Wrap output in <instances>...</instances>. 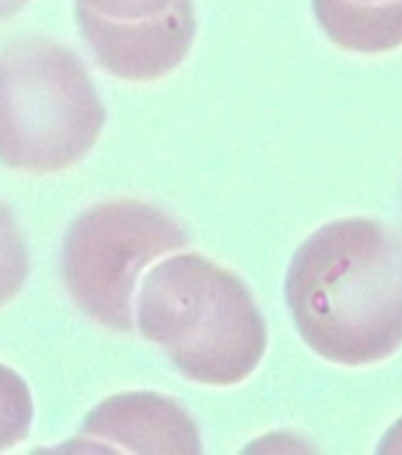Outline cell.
Listing matches in <instances>:
<instances>
[{
    "instance_id": "8",
    "label": "cell",
    "mask_w": 402,
    "mask_h": 455,
    "mask_svg": "<svg viewBox=\"0 0 402 455\" xmlns=\"http://www.w3.org/2000/svg\"><path fill=\"white\" fill-rule=\"evenodd\" d=\"M34 422V398L20 372L0 365V451L20 446Z\"/></svg>"
},
{
    "instance_id": "5",
    "label": "cell",
    "mask_w": 402,
    "mask_h": 455,
    "mask_svg": "<svg viewBox=\"0 0 402 455\" xmlns=\"http://www.w3.org/2000/svg\"><path fill=\"white\" fill-rule=\"evenodd\" d=\"M76 24L98 64L121 81H156L190 52L194 0H74Z\"/></svg>"
},
{
    "instance_id": "6",
    "label": "cell",
    "mask_w": 402,
    "mask_h": 455,
    "mask_svg": "<svg viewBox=\"0 0 402 455\" xmlns=\"http://www.w3.org/2000/svg\"><path fill=\"white\" fill-rule=\"evenodd\" d=\"M81 439L133 453H199L201 441L190 412L152 391L116 394L95 405Z\"/></svg>"
},
{
    "instance_id": "9",
    "label": "cell",
    "mask_w": 402,
    "mask_h": 455,
    "mask_svg": "<svg viewBox=\"0 0 402 455\" xmlns=\"http://www.w3.org/2000/svg\"><path fill=\"white\" fill-rule=\"evenodd\" d=\"M28 275V254L12 213L0 202V306L10 304Z\"/></svg>"
},
{
    "instance_id": "10",
    "label": "cell",
    "mask_w": 402,
    "mask_h": 455,
    "mask_svg": "<svg viewBox=\"0 0 402 455\" xmlns=\"http://www.w3.org/2000/svg\"><path fill=\"white\" fill-rule=\"evenodd\" d=\"M379 453H402V418L390 427L389 434L383 436Z\"/></svg>"
},
{
    "instance_id": "3",
    "label": "cell",
    "mask_w": 402,
    "mask_h": 455,
    "mask_svg": "<svg viewBox=\"0 0 402 455\" xmlns=\"http://www.w3.org/2000/svg\"><path fill=\"white\" fill-rule=\"evenodd\" d=\"M106 112L74 50L43 36L0 48V162L24 173H59L83 159Z\"/></svg>"
},
{
    "instance_id": "7",
    "label": "cell",
    "mask_w": 402,
    "mask_h": 455,
    "mask_svg": "<svg viewBox=\"0 0 402 455\" xmlns=\"http://www.w3.org/2000/svg\"><path fill=\"white\" fill-rule=\"evenodd\" d=\"M327 38L360 55L402 48V0H312Z\"/></svg>"
},
{
    "instance_id": "2",
    "label": "cell",
    "mask_w": 402,
    "mask_h": 455,
    "mask_svg": "<svg viewBox=\"0 0 402 455\" xmlns=\"http://www.w3.org/2000/svg\"><path fill=\"white\" fill-rule=\"evenodd\" d=\"M138 330L190 382L234 387L254 375L268 327L240 275L201 254H177L145 275Z\"/></svg>"
},
{
    "instance_id": "4",
    "label": "cell",
    "mask_w": 402,
    "mask_h": 455,
    "mask_svg": "<svg viewBox=\"0 0 402 455\" xmlns=\"http://www.w3.org/2000/svg\"><path fill=\"white\" fill-rule=\"evenodd\" d=\"M169 213L140 199H106L74 220L62 273L74 304L114 332L133 330L135 284L162 256L187 247Z\"/></svg>"
},
{
    "instance_id": "1",
    "label": "cell",
    "mask_w": 402,
    "mask_h": 455,
    "mask_svg": "<svg viewBox=\"0 0 402 455\" xmlns=\"http://www.w3.org/2000/svg\"><path fill=\"white\" fill-rule=\"evenodd\" d=\"M284 297L301 339L325 361H386L402 347V240L379 220H332L296 249Z\"/></svg>"
},
{
    "instance_id": "11",
    "label": "cell",
    "mask_w": 402,
    "mask_h": 455,
    "mask_svg": "<svg viewBox=\"0 0 402 455\" xmlns=\"http://www.w3.org/2000/svg\"><path fill=\"white\" fill-rule=\"evenodd\" d=\"M31 0H0V21L12 20L14 14L21 12Z\"/></svg>"
}]
</instances>
